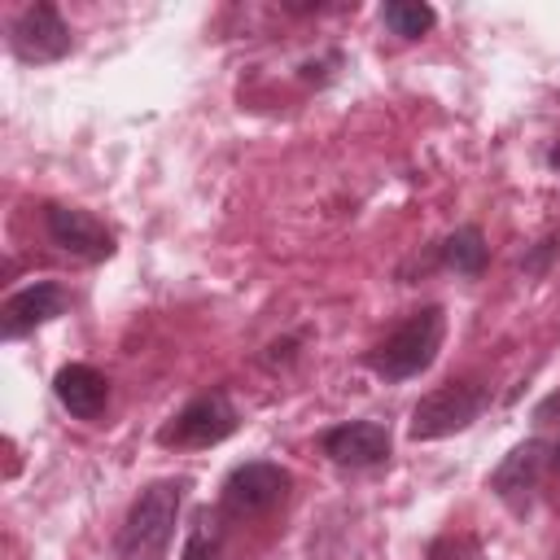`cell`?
<instances>
[{
  "label": "cell",
  "instance_id": "1",
  "mask_svg": "<svg viewBox=\"0 0 560 560\" xmlns=\"http://www.w3.org/2000/svg\"><path fill=\"white\" fill-rule=\"evenodd\" d=\"M442 328H446L442 306H420V311H411L385 341H376V346L363 354V363H368L376 376H385V381L420 376V372L438 359Z\"/></svg>",
  "mask_w": 560,
  "mask_h": 560
},
{
  "label": "cell",
  "instance_id": "2",
  "mask_svg": "<svg viewBox=\"0 0 560 560\" xmlns=\"http://www.w3.org/2000/svg\"><path fill=\"white\" fill-rule=\"evenodd\" d=\"M184 503V481H153L127 512L118 534L122 560H162V551L175 538V516Z\"/></svg>",
  "mask_w": 560,
  "mask_h": 560
},
{
  "label": "cell",
  "instance_id": "3",
  "mask_svg": "<svg viewBox=\"0 0 560 560\" xmlns=\"http://www.w3.org/2000/svg\"><path fill=\"white\" fill-rule=\"evenodd\" d=\"M486 407V389L472 381H451L433 394H424L411 411V438L416 442H433V438H451L459 429H468Z\"/></svg>",
  "mask_w": 560,
  "mask_h": 560
},
{
  "label": "cell",
  "instance_id": "4",
  "mask_svg": "<svg viewBox=\"0 0 560 560\" xmlns=\"http://www.w3.org/2000/svg\"><path fill=\"white\" fill-rule=\"evenodd\" d=\"M232 433H236V407L228 394L214 389V394L192 398L158 438H162V446H214Z\"/></svg>",
  "mask_w": 560,
  "mask_h": 560
},
{
  "label": "cell",
  "instance_id": "5",
  "mask_svg": "<svg viewBox=\"0 0 560 560\" xmlns=\"http://www.w3.org/2000/svg\"><path fill=\"white\" fill-rule=\"evenodd\" d=\"M289 490V472L280 464H267V459H249L241 468L228 472L223 481V508L232 516H254V512H267L284 499Z\"/></svg>",
  "mask_w": 560,
  "mask_h": 560
},
{
  "label": "cell",
  "instance_id": "6",
  "mask_svg": "<svg viewBox=\"0 0 560 560\" xmlns=\"http://www.w3.org/2000/svg\"><path fill=\"white\" fill-rule=\"evenodd\" d=\"M9 44H13V52H18L22 61L39 66V61L66 57L74 39H70V26L61 22L57 4H31V9L18 13V22H13V31H9Z\"/></svg>",
  "mask_w": 560,
  "mask_h": 560
},
{
  "label": "cell",
  "instance_id": "7",
  "mask_svg": "<svg viewBox=\"0 0 560 560\" xmlns=\"http://www.w3.org/2000/svg\"><path fill=\"white\" fill-rule=\"evenodd\" d=\"M44 228H48V241L74 258H88V262H101L114 254V236L105 223H96L88 210L79 206H44Z\"/></svg>",
  "mask_w": 560,
  "mask_h": 560
},
{
  "label": "cell",
  "instance_id": "8",
  "mask_svg": "<svg viewBox=\"0 0 560 560\" xmlns=\"http://www.w3.org/2000/svg\"><path fill=\"white\" fill-rule=\"evenodd\" d=\"M324 455L346 468H372L389 459V429L376 420H350L324 433Z\"/></svg>",
  "mask_w": 560,
  "mask_h": 560
},
{
  "label": "cell",
  "instance_id": "9",
  "mask_svg": "<svg viewBox=\"0 0 560 560\" xmlns=\"http://www.w3.org/2000/svg\"><path fill=\"white\" fill-rule=\"evenodd\" d=\"M61 311H66V289L52 284V280H35V284L18 289V293L4 302L0 328H4V337H22V332H31V328L57 319Z\"/></svg>",
  "mask_w": 560,
  "mask_h": 560
},
{
  "label": "cell",
  "instance_id": "10",
  "mask_svg": "<svg viewBox=\"0 0 560 560\" xmlns=\"http://www.w3.org/2000/svg\"><path fill=\"white\" fill-rule=\"evenodd\" d=\"M52 394L74 420H96L105 411V402H109V381L88 363H66L52 376Z\"/></svg>",
  "mask_w": 560,
  "mask_h": 560
},
{
  "label": "cell",
  "instance_id": "11",
  "mask_svg": "<svg viewBox=\"0 0 560 560\" xmlns=\"http://www.w3.org/2000/svg\"><path fill=\"white\" fill-rule=\"evenodd\" d=\"M542 464H547V446L542 442H521L494 472H490V490L508 503H516L521 494H529L542 477Z\"/></svg>",
  "mask_w": 560,
  "mask_h": 560
},
{
  "label": "cell",
  "instance_id": "12",
  "mask_svg": "<svg viewBox=\"0 0 560 560\" xmlns=\"http://www.w3.org/2000/svg\"><path fill=\"white\" fill-rule=\"evenodd\" d=\"M438 258H442L455 276H481V271H486V258H490V245H486V236H481L477 223H464V228H455V232L438 245Z\"/></svg>",
  "mask_w": 560,
  "mask_h": 560
},
{
  "label": "cell",
  "instance_id": "13",
  "mask_svg": "<svg viewBox=\"0 0 560 560\" xmlns=\"http://www.w3.org/2000/svg\"><path fill=\"white\" fill-rule=\"evenodd\" d=\"M381 22H385L394 35H402V39H420V35L433 31L438 13H433L429 4H420V0H389V4L381 9Z\"/></svg>",
  "mask_w": 560,
  "mask_h": 560
},
{
  "label": "cell",
  "instance_id": "14",
  "mask_svg": "<svg viewBox=\"0 0 560 560\" xmlns=\"http://www.w3.org/2000/svg\"><path fill=\"white\" fill-rule=\"evenodd\" d=\"M184 560H219V542L210 538L206 525L192 529V538H188V547H184Z\"/></svg>",
  "mask_w": 560,
  "mask_h": 560
},
{
  "label": "cell",
  "instance_id": "15",
  "mask_svg": "<svg viewBox=\"0 0 560 560\" xmlns=\"http://www.w3.org/2000/svg\"><path fill=\"white\" fill-rule=\"evenodd\" d=\"M551 249H556V236H551V241H542V245H538V254H534V258H525V271H542V262H547V258H551Z\"/></svg>",
  "mask_w": 560,
  "mask_h": 560
},
{
  "label": "cell",
  "instance_id": "16",
  "mask_svg": "<svg viewBox=\"0 0 560 560\" xmlns=\"http://www.w3.org/2000/svg\"><path fill=\"white\" fill-rule=\"evenodd\" d=\"M551 459H556V468H560V442H556V446H551Z\"/></svg>",
  "mask_w": 560,
  "mask_h": 560
}]
</instances>
